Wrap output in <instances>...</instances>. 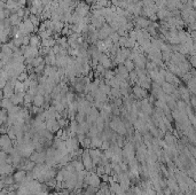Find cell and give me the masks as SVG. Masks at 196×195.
<instances>
[{"label":"cell","mask_w":196,"mask_h":195,"mask_svg":"<svg viewBox=\"0 0 196 195\" xmlns=\"http://www.w3.org/2000/svg\"><path fill=\"white\" fill-rule=\"evenodd\" d=\"M90 9H91V7L90 5L87 4V2H78V5L77 7L75 8V13L76 14H78L79 16L81 17H85L87 15H90Z\"/></svg>","instance_id":"obj_1"},{"label":"cell","mask_w":196,"mask_h":195,"mask_svg":"<svg viewBox=\"0 0 196 195\" xmlns=\"http://www.w3.org/2000/svg\"><path fill=\"white\" fill-rule=\"evenodd\" d=\"M83 164L85 166V169L88 170V171H91L93 169V166H94V163H93V160L92 157H91V154H90V152H84V154H83Z\"/></svg>","instance_id":"obj_2"},{"label":"cell","mask_w":196,"mask_h":195,"mask_svg":"<svg viewBox=\"0 0 196 195\" xmlns=\"http://www.w3.org/2000/svg\"><path fill=\"white\" fill-rule=\"evenodd\" d=\"M27 176H28V173L24 171V170H20V171L15 172L14 173V180H15V184H17L18 186H21L22 184L25 181V179H27Z\"/></svg>","instance_id":"obj_3"},{"label":"cell","mask_w":196,"mask_h":195,"mask_svg":"<svg viewBox=\"0 0 196 195\" xmlns=\"http://www.w3.org/2000/svg\"><path fill=\"white\" fill-rule=\"evenodd\" d=\"M133 93H134V95L138 98V99H146V95H147L146 90L139 85L133 87Z\"/></svg>","instance_id":"obj_4"},{"label":"cell","mask_w":196,"mask_h":195,"mask_svg":"<svg viewBox=\"0 0 196 195\" xmlns=\"http://www.w3.org/2000/svg\"><path fill=\"white\" fill-rule=\"evenodd\" d=\"M41 43H43V39L39 34H32L31 36V39H30V46L32 47H41Z\"/></svg>","instance_id":"obj_5"},{"label":"cell","mask_w":196,"mask_h":195,"mask_svg":"<svg viewBox=\"0 0 196 195\" xmlns=\"http://www.w3.org/2000/svg\"><path fill=\"white\" fill-rule=\"evenodd\" d=\"M8 18H9V22H11V24H12L13 27H17V25H20L21 23L23 22V21H22L23 18H22L21 16H18L16 13L12 14Z\"/></svg>","instance_id":"obj_6"},{"label":"cell","mask_w":196,"mask_h":195,"mask_svg":"<svg viewBox=\"0 0 196 195\" xmlns=\"http://www.w3.org/2000/svg\"><path fill=\"white\" fill-rule=\"evenodd\" d=\"M45 62L47 66H53V67H56V55L51 52L48 55L45 56Z\"/></svg>","instance_id":"obj_7"},{"label":"cell","mask_w":196,"mask_h":195,"mask_svg":"<svg viewBox=\"0 0 196 195\" xmlns=\"http://www.w3.org/2000/svg\"><path fill=\"white\" fill-rule=\"evenodd\" d=\"M1 104H2V109H6V110H11V109L15 106L14 103H13V101L11 100V99H8V98H2V102H1Z\"/></svg>","instance_id":"obj_8"},{"label":"cell","mask_w":196,"mask_h":195,"mask_svg":"<svg viewBox=\"0 0 196 195\" xmlns=\"http://www.w3.org/2000/svg\"><path fill=\"white\" fill-rule=\"evenodd\" d=\"M45 101H46V99H45V97L43 94H37L35 99H33V104L37 106V107H41L45 103Z\"/></svg>","instance_id":"obj_9"},{"label":"cell","mask_w":196,"mask_h":195,"mask_svg":"<svg viewBox=\"0 0 196 195\" xmlns=\"http://www.w3.org/2000/svg\"><path fill=\"white\" fill-rule=\"evenodd\" d=\"M102 143H103V140L100 137L92 138V148H101Z\"/></svg>","instance_id":"obj_10"},{"label":"cell","mask_w":196,"mask_h":195,"mask_svg":"<svg viewBox=\"0 0 196 195\" xmlns=\"http://www.w3.org/2000/svg\"><path fill=\"white\" fill-rule=\"evenodd\" d=\"M162 91L167 93V94H170V93H172L174 91V87L172 86V84H170V83H163L162 84Z\"/></svg>","instance_id":"obj_11"},{"label":"cell","mask_w":196,"mask_h":195,"mask_svg":"<svg viewBox=\"0 0 196 195\" xmlns=\"http://www.w3.org/2000/svg\"><path fill=\"white\" fill-rule=\"evenodd\" d=\"M124 66H125V68H126L130 72L133 71V70H135V63H134V61L131 60V59H127L126 61L124 62Z\"/></svg>","instance_id":"obj_12"},{"label":"cell","mask_w":196,"mask_h":195,"mask_svg":"<svg viewBox=\"0 0 196 195\" xmlns=\"http://www.w3.org/2000/svg\"><path fill=\"white\" fill-rule=\"evenodd\" d=\"M44 61H45V59H44V57L43 56H40V55H39V56H37V57H35V59H33V60H32V63H31V67H32V68H37V67H39V66H40L41 63L44 62Z\"/></svg>","instance_id":"obj_13"},{"label":"cell","mask_w":196,"mask_h":195,"mask_svg":"<svg viewBox=\"0 0 196 195\" xmlns=\"http://www.w3.org/2000/svg\"><path fill=\"white\" fill-rule=\"evenodd\" d=\"M72 165H74V168H75V170L77 172L83 171L85 169V166L83 164V161H74L72 162Z\"/></svg>","instance_id":"obj_14"},{"label":"cell","mask_w":196,"mask_h":195,"mask_svg":"<svg viewBox=\"0 0 196 195\" xmlns=\"http://www.w3.org/2000/svg\"><path fill=\"white\" fill-rule=\"evenodd\" d=\"M29 18L31 20V22L35 24V27H37V28H38V25L40 24V18H41V17L39 16V15H33V14H31Z\"/></svg>","instance_id":"obj_15"},{"label":"cell","mask_w":196,"mask_h":195,"mask_svg":"<svg viewBox=\"0 0 196 195\" xmlns=\"http://www.w3.org/2000/svg\"><path fill=\"white\" fill-rule=\"evenodd\" d=\"M167 16H169V13L165 11L164 9H161V11H157V17L161 18V20H164V18H166Z\"/></svg>","instance_id":"obj_16"},{"label":"cell","mask_w":196,"mask_h":195,"mask_svg":"<svg viewBox=\"0 0 196 195\" xmlns=\"http://www.w3.org/2000/svg\"><path fill=\"white\" fill-rule=\"evenodd\" d=\"M58 124H60L61 127H64V126L68 125V122L64 120V118H61V120H58Z\"/></svg>","instance_id":"obj_17"}]
</instances>
